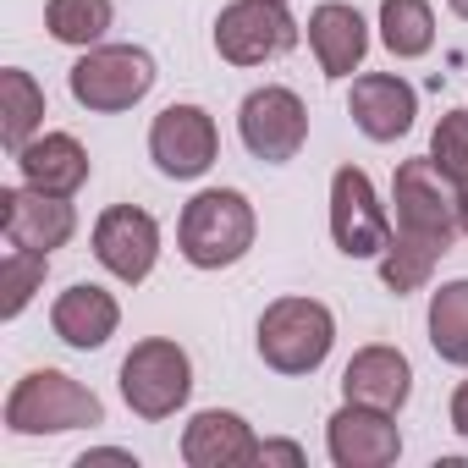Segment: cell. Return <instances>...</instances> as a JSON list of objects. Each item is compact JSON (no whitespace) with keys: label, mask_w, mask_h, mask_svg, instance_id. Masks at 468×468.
<instances>
[{"label":"cell","mask_w":468,"mask_h":468,"mask_svg":"<svg viewBox=\"0 0 468 468\" xmlns=\"http://www.w3.org/2000/svg\"><path fill=\"white\" fill-rule=\"evenodd\" d=\"M94 260L116 282L138 287L154 271V260H160V226H154V215L138 209V204H111L94 220Z\"/></svg>","instance_id":"7c38bea8"},{"label":"cell","mask_w":468,"mask_h":468,"mask_svg":"<svg viewBox=\"0 0 468 468\" xmlns=\"http://www.w3.org/2000/svg\"><path fill=\"white\" fill-rule=\"evenodd\" d=\"M50 325H56V336H61L67 347L94 353V347H105V342L116 336V325H122V303H116L105 287L78 282V287H67V292L50 303Z\"/></svg>","instance_id":"d6986e66"},{"label":"cell","mask_w":468,"mask_h":468,"mask_svg":"<svg viewBox=\"0 0 468 468\" xmlns=\"http://www.w3.org/2000/svg\"><path fill=\"white\" fill-rule=\"evenodd\" d=\"M0 231L12 249H34V254H56L72 243L78 231V209L72 198L39 193V187H0Z\"/></svg>","instance_id":"8fae6325"},{"label":"cell","mask_w":468,"mask_h":468,"mask_svg":"<svg viewBox=\"0 0 468 468\" xmlns=\"http://www.w3.org/2000/svg\"><path fill=\"white\" fill-rule=\"evenodd\" d=\"M325 452L336 468H391L402 457V430L380 408L342 402V413H331L325 424Z\"/></svg>","instance_id":"4fadbf2b"},{"label":"cell","mask_w":468,"mask_h":468,"mask_svg":"<svg viewBox=\"0 0 468 468\" xmlns=\"http://www.w3.org/2000/svg\"><path fill=\"white\" fill-rule=\"evenodd\" d=\"M154 56L138 50V45H94L78 56V67L67 72V89L83 111L94 116H116V111H133L149 89H154Z\"/></svg>","instance_id":"5b68a950"},{"label":"cell","mask_w":468,"mask_h":468,"mask_svg":"<svg viewBox=\"0 0 468 468\" xmlns=\"http://www.w3.org/2000/svg\"><path fill=\"white\" fill-rule=\"evenodd\" d=\"M331 238L347 260H380L391 243L386 204L375 198V182L358 165H342L331 176Z\"/></svg>","instance_id":"9c48e42d"},{"label":"cell","mask_w":468,"mask_h":468,"mask_svg":"<svg viewBox=\"0 0 468 468\" xmlns=\"http://www.w3.org/2000/svg\"><path fill=\"white\" fill-rule=\"evenodd\" d=\"M408 391H413V364H408L397 347H386V342L358 347V353L347 358V369H342V397H347V402L397 413V408L408 402Z\"/></svg>","instance_id":"2e32d148"},{"label":"cell","mask_w":468,"mask_h":468,"mask_svg":"<svg viewBox=\"0 0 468 468\" xmlns=\"http://www.w3.org/2000/svg\"><path fill=\"white\" fill-rule=\"evenodd\" d=\"M122 397L138 419H171L193 397V364L176 342L149 336L122 358Z\"/></svg>","instance_id":"52a82bcc"},{"label":"cell","mask_w":468,"mask_h":468,"mask_svg":"<svg viewBox=\"0 0 468 468\" xmlns=\"http://www.w3.org/2000/svg\"><path fill=\"white\" fill-rule=\"evenodd\" d=\"M89 463H133V468H138V457H133V452H122V446H100V452H83V457H78V468H89Z\"/></svg>","instance_id":"83f0119b"},{"label":"cell","mask_w":468,"mask_h":468,"mask_svg":"<svg viewBox=\"0 0 468 468\" xmlns=\"http://www.w3.org/2000/svg\"><path fill=\"white\" fill-rule=\"evenodd\" d=\"M182 463L187 468H243V463H260V441L243 413L204 408L182 430Z\"/></svg>","instance_id":"9a60e30c"},{"label":"cell","mask_w":468,"mask_h":468,"mask_svg":"<svg viewBox=\"0 0 468 468\" xmlns=\"http://www.w3.org/2000/svg\"><path fill=\"white\" fill-rule=\"evenodd\" d=\"M260 463H287V468H303V446H298V441H260Z\"/></svg>","instance_id":"4316f807"},{"label":"cell","mask_w":468,"mask_h":468,"mask_svg":"<svg viewBox=\"0 0 468 468\" xmlns=\"http://www.w3.org/2000/svg\"><path fill=\"white\" fill-rule=\"evenodd\" d=\"M298 17L287 12V0H231L215 17V50L231 67H265L298 45Z\"/></svg>","instance_id":"8992f818"},{"label":"cell","mask_w":468,"mask_h":468,"mask_svg":"<svg viewBox=\"0 0 468 468\" xmlns=\"http://www.w3.org/2000/svg\"><path fill=\"white\" fill-rule=\"evenodd\" d=\"M457 182L424 154V160H402L397 182H391V204H397V238H413L435 254L452 249V238L463 231L457 220Z\"/></svg>","instance_id":"3957f363"},{"label":"cell","mask_w":468,"mask_h":468,"mask_svg":"<svg viewBox=\"0 0 468 468\" xmlns=\"http://www.w3.org/2000/svg\"><path fill=\"white\" fill-rule=\"evenodd\" d=\"M12 160H17V171H23L28 187L56 193V198H72L89 182V149L72 133H34Z\"/></svg>","instance_id":"ac0fdd59"},{"label":"cell","mask_w":468,"mask_h":468,"mask_svg":"<svg viewBox=\"0 0 468 468\" xmlns=\"http://www.w3.org/2000/svg\"><path fill=\"white\" fill-rule=\"evenodd\" d=\"M430 347L441 364L468 369V282H446L430 292Z\"/></svg>","instance_id":"7402d4cb"},{"label":"cell","mask_w":468,"mask_h":468,"mask_svg":"<svg viewBox=\"0 0 468 468\" xmlns=\"http://www.w3.org/2000/svg\"><path fill=\"white\" fill-rule=\"evenodd\" d=\"M430 160L463 187L468 182V111H446L430 133Z\"/></svg>","instance_id":"484cf974"},{"label":"cell","mask_w":468,"mask_h":468,"mask_svg":"<svg viewBox=\"0 0 468 468\" xmlns=\"http://www.w3.org/2000/svg\"><path fill=\"white\" fill-rule=\"evenodd\" d=\"M435 249H424V243H413V238H397L391 231V243H386V254H380V282L402 298V292H419L424 282H430V271H435Z\"/></svg>","instance_id":"d4e9b609"},{"label":"cell","mask_w":468,"mask_h":468,"mask_svg":"<svg viewBox=\"0 0 468 468\" xmlns=\"http://www.w3.org/2000/svg\"><path fill=\"white\" fill-rule=\"evenodd\" d=\"M347 111H353V122L369 144H397L419 116V94L397 72H364V78H353Z\"/></svg>","instance_id":"5bb4252c"},{"label":"cell","mask_w":468,"mask_h":468,"mask_svg":"<svg viewBox=\"0 0 468 468\" xmlns=\"http://www.w3.org/2000/svg\"><path fill=\"white\" fill-rule=\"evenodd\" d=\"M446 6H452V12H457L463 23H468V0H446Z\"/></svg>","instance_id":"4dcf8cb0"},{"label":"cell","mask_w":468,"mask_h":468,"mask_svg":"<svg viewBox=\"0 0 468 468\" xmlns=\"http://www.w3.org/2000/svg\"><path fill=\"white\" fill-rule=\"evenodd\" d=\"M260 358L276 375H314L331 358L336 342V320L320 298H276L260 314Z\"/></svg>","instance_id":"277c9868"},{"label":"cell","mask_w":468,"mask_h":468,"mask_svg":"<svg viewBox=\"0 0 468 468\" xmlns=\"http://www.w3.org/2000/svg\"><path fill=\"white\" fill-rule=\"evenodd\" d=\"M380 45L397 61H419L435 45V12L430 0H380Z\"/></svg>","instance_id":"44dd1931"},{"label":"cell","mask_w":468,"mask_h":468,"mask_svg":"<svg viewBox=\"0 0 468 468\" xmlns=\"http://www.w3.org/2000/svg\"><path fill=\"white\" fill-rule=\"evenodd\" d=\"M238 133H243V144H249L254 160L287 165V160H298V149L309 144V105H303L292 89L265 83V89H254V94L243 100Z\"/></svg>","instance_id":"ba28073f"},{"label":"cell","mask_w":468,"mask_h":468,"mask_svg":"<svg viewBox=\"0 0 468 468\" xmlns=\"http://www.w3.org/2000/svg\"><path fill=\"white\" fill-rule=\"evenodd\" d=\"M149 154L160 165V176L171 182H193L215 165L220 154V133H215V116L204 105H165L149 127Z\"/></svg>","instance_id":"30bf717a"},{"label":"cell","mask_w":468,"mask_h":468,"mask_svg":"<svg viewBox=\"0 0 468 468\" xmlns=\"http://www.w3.org/2000/svg\"><path fill=\"white\" fill-rule=\"evenodd\" d=\"M89 424H105V408L83 380H72L61 369H34L6 397L12 435H67V430H89Z\"/></svg>","instance_id":"7a4b0ae2"},{"label":"cell","mask_w":468,"mask_h":468,"mask_svg":"<svg viewBox=\"0 0 468 468\" xmlns=\"http://www.w3.org/2000/svg\"><path fill=\"white\" fill-rule=\"evenodd\" d=\"M45 271H50V254H34V249H6V260H0V320H17L34 292L45 287Z\"/></svg>","instance_id":"cb8c5ba5"},{"label":"cell","mask_w":468,"mask_h":468,"mask_svg":"<svg viewBox=\"0 0 468 468\" xmlns=\"http://www.w3.org/2000/svg\"><path fill=\"white\" fill-rule=\"evenodd\" d=\"M111 23H116V6H111V0H50V6H45L50 39H56V45H72V50L105 45Z\"/></svg>","instance_id":"603a6c76"},{"label":"cell","mask_w":468,"mask_h":468,"mask_svg":"<svg viewBox=\"0 0 468 468\" xmlns=\"http://www.w3.org/2000/svg\"><path fill=\"white\" fill-rule=\"evenodd\" d=\"M452 430H457V435H468V380L452 391Z\"/></svg>","instance_id":"f1b7e54d"},{"label":"cell","mask_w":468,"mask_h":468,"mask_svg":"<svg viewBox=\"0 0 468 468\" xmlns=\"http://www.w3.org/2000/svg\"><path fill=\"white\" fill-rule=\"evenodd\" d=\"M457 220H463V231H468V182H463V193H457Z\"/></svg>","instance_id":"f546056e"},{"label":"cell","mask_w":468,"mask_h":468,"mask_svg":"<svg viewBox=\"0 0 468 468\" xmlns=\"http://www.w3.org/2000/svg\"><path fill=\"white\" fill-rule=\"evenodd\" d=\"M309 50L320 61V72L331 83L353 78L364 67V50H369V28L358 17V6H347V0H325V6L309 12Z\"/></svg>","instance_id":"e0dca14e"},{"label":"cell","mask_w":468,"mask_h":468,"mask_svg":"<svg viewBox=\"0 0 468 468\" xmlns=\"http://www.w3.org/2000/svg\"><path fill=\"white\" fill-rule=\"evenodd\" d=\"M39 127H45V89L23 67H6L0 72V144L17 154Z\"/></svg>","instance_id":"ffe728a7"},{"label":"cell","mask_w":468,"mask_h":468,"mask_svg":"<svg viewBox=\"0 0 468 468\" xmlns=\"http://www.w3.org/2000/svg\"><path fill=\"white\" fill-rule=\"evenodd\" d=\"M254 231H260L254 204L238 187H204L182 204L176 249L193 271H226L254 249Z\"/></svg>","instance_id":"6da1fadb"}]
</instances>
